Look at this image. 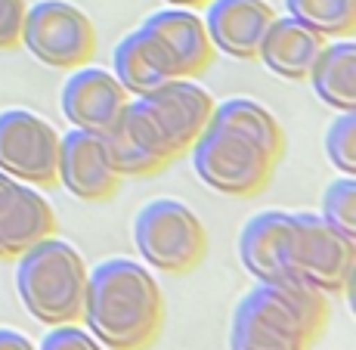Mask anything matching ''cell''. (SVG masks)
<instances>
[{
  "label": "cell",
  "mask_w": 356,
  "mask_h": 350,
  "mask_svg": "<svg viewBox=\"0 0 356 350\" xmlns=\"http://www.w3.org/2000/svg\"><path fill=\"white\" fill-rule=\"evenodd\" d=\"M84 326L106 350H146L161 335L159 279L130 257H108L87 273Z\"/></svg>",
  "instance_id": "cell-1"
},
{
  "label": "cell",
  "mask_w": 356,
  "mask_h": 350,
  "mask_svg": "<svg viewBox=\"0 0 356 350\" xmlns=\"http://www.w3.org/2000/svg\"><path fill=\"white\" fill-rule=\"evenodd\" d=\"M87 264L72 242L44 236L19 255L16 292L22 307L44 326H68L84 317Z\"/></svg>",
  "instance_id": "cell-2"
},
{
  "label": "cell",
  "mask_w": 356,
  "mask_h": 350,
  "mask_svg": "<svg viewBox=\"0 0 356 350\" xmlns=\"http://www.w3.org/2000/svg\"><path fill=\"white\" fill-rule=\"evenodd\" d=\"M189 155H193L195 177L204 186L236 198L257 196L270 183L273 170L279 164L257 143L217 125V121H208V127L195 136Z\"/></svg>",
  "instance_id": "cell-3"
},
{
  "label": "cell",
  "mask_w": 356,
  "mask_h": 350,
  "mask_svg": "<svg viewBox=\"0 0 356 350\" xmlns=\"http://www.w3.org/2000/svg\"><path fill=\"white\" fill-rule=\"evenodd\" d=\"M134 242L149 267L186 276L208 255V232L193 208L177 198H155L143 205L134 221Z\"/></svg>",
  "instance_id": "cell-4"
},
{
  "label": "cell",
  "mask_w": 356,
  "mask_h": 350,
  "mask_svg": "<svg viewBox=\"0 0 356 350\" xmlns=\"http://www.w3.org/2000/svg\"><path fill=\"white\" fill-rule=\"evenodd\" d=\"M289 276L316 285L319 292L341 294L353 279L356 242L332 230L319 214L294 211L289 226Z\"/></svg>",
  "instance_id": "cell-5"
},
{
  "label": "cell",
  "mask_w": 356,
  "mask_h": 350,
  "mask_svg": "<svg viewBox=\"0 0 356 350\" xmlns=\"http://www.w3.org/2000/svg\"><path fill=\"white\" fill-rule=\"evenodd\" d=\"M19 44L47 68H78L97 53V29L68 0H38L25 10Z\"/></svg>",
  "instance_id": "cell-6"
},
{
  "label": "cell",
  "mask_w": 356,
  "mask_h": 350,
  "mask_svg": "<svg viewBox=\"0 0 356 350\" xmlns=\"http://www.w3.org/2000/svg\"><path fill=\"white\" fill-rule=\"evenodd\" d=\"M59 161V134L29 109L0 112V170L31 186H53Z\"/></svg>",
  "instance_id": "cell-7"
},
{
  "label": "cell",
  "mask_w": 356,
  "mask_h": 350,
  "mask_svg": "<svg viewBox=\"0 0 356 350\" xmlns=\"http://www.w3.org/2000/svg\"><path fill=\"white\" fill-rule=\"evenodd\" d=\"M112 155V164L121 177H152L177 159L174 143L155 121V115L140 100L121 109L118 121L102 134Z\"/></svg>",
  "instance_id": "cell-8"
},
{
  "label": "cell",
  "mask_w": 356,
  "mask_h": 350,
  "mask_svg": "<svg viewBox=\"0 0 356 350\" xmlns=\"http://www.w3.org/2000/svg\"><path fill=\"white\" fill-rule=\"evenodd\" d=\"M56 183L81 202H108L118 192L121 174L115 170L102 134L72 127L59 136Z\"/></svg>",
  "instance_id": "cell-9"
},
{
  "label": "cell",
  "mask_w": 356,
  "mask_h": 350,
  "mask_svg": "<svg viewBox=\"0 0 356 350\" xmlns=\"http://www.w3.org/2000/svg\"><path fill=\"white\" fill-rule=\"evenodd\" d=\"M127 102V90L118 84V78L97 65L72 68V74L63 84V93H59L65 121L78 130H90V134H106L118 121Z\"/></svg>",
  "instance_id": "cell-10"
},
{
  "label": "cell",
  "mask_w": 356,
  "mask_h": 350,
  "mask_svg": "<svg viewBox=\"0 0 356 350\" xmlns=\"http://www.w3.org/2000/svg\"><path fill=\"white\" fill-rule=\"evenodd\" d=\"M140 102L155 115V121L168 134V140L174 143L177 155L189 152V146L195 143V136L208 127L211 115H214V96L204 90L202 84H195L193 78H170L159 84L155 90L140 96Z\"/></svg>",
  "instance_id": "cell-11"
},
{
  "label": "cell",
  "mask_w": 356,
  "mask_h": 350,
  "mask_svg": "<svg viewBox=\"0 0 356 350\" xmlns=\"http://www.w3.org/2000/svg\"><path fill=\"white\" fill-rule=\"evenodd\" d=\"M53 230L56 214L38 186L0 170V257H19Z\"/></svg>",
  "instance_id": "cell-12"
},
{
  "label": "cell",
  "mask_w": 356,
  "mask_h": 350,
  "mask_svg": "<svg viewBox=\"0 0 356 350\" xmlns=\"http://www.w3.org/2000/svg\"><path fill=\"white\" fill-rule=\"evenodd\" d=\"M208 31L214 53H223L229 59H257L260 40L270 22L276 19L273 6L266 0H208Z\"/></svg>",
  "instance_id": "cell-13"
},
{
  "label": "cell",
  "mask_w": 356,
  "mask_h": 350,
  "mask_svg": "<svg viewBox=\"0 0 356 350\" xmlns=\"http://www.w3.org/2000/svg\"><path fill=\"white\" fill-rule=\"evenodd\" d=\"M112 63H115L112 74L118 78V84L134 96H146L164 81L180 78L177 63L170 56V50L164 47V40L146 25H140V29H134L118 40Z\"/></svg>",
  "instance_id": "cell-14"
},
{
  "label": "cell",
  "mask_w": 356,
  "mask_h": 350,
  "mask_svg": "<svg viewBox=\"0 0 356 350\" xmlns=\"http://www.w3.org/2000/svg\"><path fill=\"white\" fill-rule=\"evenodd\" d=\"M289 211H260L242 226L238 260L257 283H282L289 276Z\"/></svg>",
  "instance_id": "cell-15"
},
{
  "label": "cell",
  "mask_w": 356,
  "mask_h": 350,
  "mask_svg": "<svg viewBox=\"0 0 356 350\" xmlns=\"http://www.w3.org/2000/svg\"><path fill=\"white\" fill-rule=\"evenodd\" d=\"M146 29H152L164 40V47L170 50L177 63L180 78H198L214 65V44H211L204 22L195 16L193 10H183V6H164V10L152 13L146 19Z\"/></svg>",
  "instance_id": "cell-16"
},
{
  "label": "cell",
  "mask_w": 356,
  "mask_h": 350,
  "mask_svg": "<svg viewBox=\"0 0 356 350\" xmlns=\"http://www.w3.org/2000/svg\"><path fill=\"white\" fill-rule=\"evenodd\" d=\"M325 38L291 16H276L264 31L257 59L285 81H307Z\"/></svg>",
  "instance_id": "cell-17"
},
{
  "label": "cell",
  "mask_w": 356,
  "mask_h": 350,
  "mask_svg": "<svg viewBox=\"0 0 356 350\" xmlns=\"http://www.w3.org/2000/svg\"><path fill=\"white\" fill-rule=\"evenodd\" d=\"M307 81L313 93L334 112H356V44L350 38H334L323 44Z\"/></svg>",
  "instance_id": "cell-18"
},
{
  "label": "cell",
  "mask_w": 356,
  "mask_h": 350,
  "mask_svg": "<svg viewBox=\"0 0 356 350\" xmlns=\"http://www.w3.org/2000/svg\"><path fill=\"white\" fill-rule=\"evenodd\" d=\"M211 121H217V125L248 136V140L257 143L273 161H282L285 134H282V127H279L276 115H273L270 109H264L260 102L248 100V96H232L227 102H217Z\"/></svg>",
  "instance_id": "cell-19"
},
{
  "label": "cell",
  "mask_w": 356,
  "mask_h": 350,
  "mask_svg": "<svg viewBox=\"0 0 356 350\" xmlns=\"http://www.w3.org/2000/svg\"><path fill=\"white\" fill-rule=\"evenodd\" d=\"M229 350H310V341L242 298L232 313Z\"/></svg>",
  "instance_id": "cell-20"
},
{
  "label": "cell",
  "mask_w": 356,
  "mask_h": 350,
  "mask_svg": "<svg viewBox=\"0 0 356 350\" xmlns=\"http://www.w3.org/2000/svg\"><path fill=\"white\" fill-rule=\"evenodd\" d=\"M291 19L323 38H350L356 29V0H285Z\"/></svg>",
  "instance_id": "cell-21"
},
{
  "label": "cell",
  "mask_w": 356,
  "mask_h": 350,
  "mask_svg": "<svg viewBox=\"0 0 356 350\" xmlns=\"http://www.w3.org/2000/svg\"><path fill=\"white\" fill-rule=\"evenodd\" d=\"M323 221L356 242V180L353 177H338L323 192Z\"/></svg>",
  "instance_id": "cell-22"
},
{
  "label": "cell",
  "mask_w": 356,
  "mask_h": 350,
  "mask_svg": "<svg viewBox=\"0 0 356 350\" xmlns=\"http://www.w3.org/2000/svg\"><path fill=\"white\" fill-rule=\"evenodd\" d=\"M325 155L344 177L356 174V112H338L325 130Z\"/></svg>",
  "instance_id": "cell-23"
},
{
  "label": "cell",
  "mask_w": 356,
  "mask_h": 350,
  "mask_svg": "<svg viewBox=\"0 0 356 350\" xmlns=\"http://www.w3.org/2000/svg\"><path fill=\"white\" fill-rule=\"evenodd\" d=\"M38 350H106V347L87 328L68 322V326H53L38 344Z\"/></svg>",
  "instance_id": "cell-24"
},
{
  "label": "cell",
  "mask_w": 356,
  "mask_h": 350,
  "mask_svg": "<svg viewBox=\"0 0 356 350\" xmlns=\"http://www.w3.org/2000/svg\"><path fill=\"white\" fill-rule=\"evenodd\" d=\"M25 10H29L25 0H0V50H13L19 44Z\"/></svg>",
  "instance_id": "cell-25"
},
{
  "label": "cell",
  "mask_w": 356,
  "mask_h": 350,
  "mask_svg": "<svg viewBox=\"0 0 356 350\" xmlns=\"http://www.w3.org/2000/svg\"><path fill=\"white\" fill-rule=\"evenodd\" d=\"M0 350H38L29 335L16 332V328H0Z\"/></svg>",
  "instance_id": "cell-26"
},
{
  "label": "cell",
  "mask_w": 356,
  "mask_h": 350,
  "mask_svg": "<svg viewBox=\"0 0 356 350\" xmlns=\"http://www.w3.org/2000/svg\"><path fill=\"white\" fill-rule=\"evenodd\" d=\"M164 3H170V6H183V10H195V6H204L208 0H164Z\"/></svg>",
  "instance_id": "cell-27"
}]
</instances>
